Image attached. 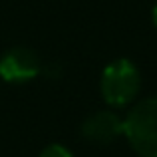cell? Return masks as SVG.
Instances as JSON below:
<instances>
[{
    "instance_id": "1",
    "label": "cell",
    "mask_w": 157,
    "mask_h": 157,
    "mask_svg": "<svg viewBox=\"0 0 157 157\" xmlns=\"http://www.w3.org/2000/svg\"><path fill=\"white\" fill-rule=\"evenodd\" d=\"M123 135L139 157H157V98L131 105L123 117Z\"/></svg>"
},
{
    "instance_id": "2",
    "label": "cell",
    "mask_w": 157,
    "mask_h": 157,
    "mask_svg": "<svg viewBox=\"0 0 157 157\" xmlns=\"http://www.w3.org/2000/svg\"><path fill=\"white\" fill-rule=\"evenodd\" d=\"M141 88V74L127 58L113 60L104 68L100 78V92L107 105L125 107L133 104Z\"/></svg>"
},
{
    "instance_id": "3",
    "label": "cell",
    "mask_w": 157,
    "mask_h": 157,
    "mask_svg": "<svg viewBox=\"0 0 157 157\" xmlns=\"http://www.w3.org/2000/svg\"><path fill=\"white\" fill-rule=\"evenodd\" d=\"M42 60L26 46L10 48L0 56V78L8 84H26L42 74Z\"/></svg>"
},
{
    "instance_id": "4",
    "label": "cell",
    "mask_w": 157,
    "mask_h": 157,
    "mask_svg": "<svg viewBox=\"0 0 157 157\" xmlns=\"http://www.w3.org/2000/svg\"><path fill=\"white\" fill-rule=\"evenodd\" d=\"M80 133L88 143L107 145L123 135V117L111 109H100L88 115L80 125Z\"/></svg>"
},
{
    "instance_id": "5",
    "label": "cell",
    "mask_w": 157,
    "mask_h": 157,
    "mask_svg": "<svg viewBox=\"0 0 157 157\" xmlns=\"http://www.w3.org/2000/svg\"><path fill=\"white\" fill-rule=\"evenodd\" d=\"M40 157H74V153L62 143H50L40 151Z\"/></svg>"
},
{
    "instance_id": "6",
    "label": "cell",
    "mask_w": 157,
    "mask_h": 157,
    "mask_svg": "<svg viewBox=\"0 0 157 157\" xmlns=\"http://www.w3.org/2000/svg\"><path fill=\"white\" fill-rule=\"evenodd\" d=\"M151 16H153V24H155V28H157V4L153 6V12H151Z\"/></svg>"
}]
</instances>
